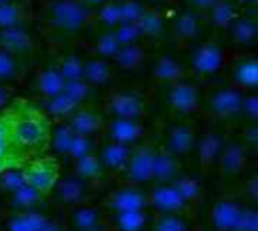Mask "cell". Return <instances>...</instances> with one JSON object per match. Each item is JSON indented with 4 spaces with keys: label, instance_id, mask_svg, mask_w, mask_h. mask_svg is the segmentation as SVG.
Wrapping results in <instances>:
<instances>
[{
    "label": "cell",
    "instance_id": "277c9868",
    "mask_svg": "<svg viewBox=\"0 0 258 231\" xmlns=\"http://www.w3.org/2000/svg\"><path fill=\"white\" fill-rule=\"evenodd\" d=\"M48 21L63 32H76L88 20L86 8L77 0H56L48 8Z\"/></svg>",
    "mask_w": 258,
    "mask_h": 231
},
{
    "label": "cell",
    "instance_id": "f35d334b",
    "mask_svg": "<svg viewBox=\"0 0 258 231\" xmlns=\"http://www.w3.org/2000/svg\"><path fill=\"white\" fill-rule=\"evenodd\" d=\"M136 27L139 30V35H147V36L156 38L163 32V20L160 15H157L154 12H144L142 17L138 20Z\"/></svg>",
    "mask_w": 258,
    "mask_h": 231
},
{
    "label": "cell",
    "instance_id": "b9f144b4",
    "mask_svg": "<svg viewBox=\"0 0 258 231\" xmlns=\"http://www.w3.org/2000/svg\"><path fill=\"white\" fill-rule=\"evenodd\" d=\"M21 20V8L17 3H2L0 5V30L17 27Z\"/></svg>",
    "mask_w": 258,
    "mask_h": 231
},
{
    "label": "cell",
    "instance_id": "83f0119b",
    "mask_svg": "<svg viewBox=\"0 0 258 231\" xmlns=\"http://www.w3.org/2000/svg\"><path fill=\"white\" fill-rule=\"evenodd\" d=\"M80 106L73 101L65 92H60L51 98H45L44 103L41 104V109L45 112V115L51 120V118H56V120H68L70 115L79 109Z\"/></svg>",
    "mask_w": 258,
    "mask_h": 231
},
{
    "label": "cell",
    "instance_id": "11a10c76",
    "mask_svg": "<svg viewBox=\"0 0 258 231\" xmlns=\"http://www.w3.org/2000/svg\"><path fill=\"white\" fill-rule=\"evenodd\" d=\"M2 219H3V209L0 207V222H2Z\"/></svg>",
    "mask_w": 258,
    "mask_h": 231
},
{
    "label": "cell",
    "instance_id": "bcb514c9",
    "mask_svg": "<svg viewBox=\"0 0 258 231\" xmlns=\"http://www.w3.org/2000/svg\"><path fill=\"white\" fill-rule=\"evenodd\" d=\"M234 231H258V213L251 206H245Z\"/></svg>",
    "mask_w": 258,
    "mask_h": 231
},
{
    "label": "cell",
    "instance_id": "484cf974",
    "mask_svg": "<svg viewBox=\"0 0 258 231\" xmlns=\"http://www.w3.org/2000/svg\"><path fill=\"white\" fill-rule=\"evenodd\" d=\"M65 80L57 68V65L44 67L36 76V89L45 98H51L63 91Z\"/></svg>",
    "mask_w": 258,
    "mask_h": 231
},
{
    "label": "cell",
    "instance_id": "7a4b0ae2",
    "mask_svg": "<svg viewBox=\"0 0 258 231\" xmlns=\"http://www.w3.org/2000/svg\"><path fill=\"white\" fill-rule=\"evenodd\" d=\"M20 171L23 182L44 198L50 195L60 179V165L54 156L33 157Z\"/></svg>",
    "mask_w": 258,
    "mask_h": 231
},
{
    "label": "cell",
    "instance_id": "f546056e",
    "mask_svg": "<svg viewBox=\"0 0 258 231\" xmlns=\"http://www.w3.org/2000/svg\"><path fill=\"white\" fill-rule=\"evenodd\" d=\"M153 76L160 83H168L169 86L178 82H183L186 77L184 68L171 57H162L157 61L153 70Z\"/></svg>",
    "mask_w": 258,
    "mask_h": 231
},
{
    "label": "cell",
    "instance_id": "681fc988",
    "mask_svg": "<svg viewBox=\"0 0 258 231\" xmlns=\"http://www.w3.org/2000/svg\"><path fill=\"white\" fill-rule=\"evenodd\" d=\"M12 95H14V88L9 83L0 82V112L3 109H6L9 106V103L14 100Z\"/></svg>",
    "mask_w": 258,
    "mask_h": 231
},
{
    "label": "cell",
    "instance_id": "1f68e13d",
    "mask_svg": "<svg viewBox=\"0 0 258 231\" xmlns=\"http://www.w3.org/2000/svg\"><path fill=\"white\" fill-rule=\"evenodd\" d=\"M73 176H76L77 179H80L85 183L91 185V183H95V182L103 179L104 169H103L97 154H92V156L74 160Z\"/></svg>",
    "mask_w": 258,
    "mask_h": 231
},
{
    "label": "cell",
    "instance_id": "db71d44e",
    "mask_svg": "<svg viewBox=\"0 0 258 231\" xmlns=\"http://www.w3.org/2000/svg\"><path fill=\"white\" fill-rule=\"evenodd\" d=\"M88 3H94V5H97V3H101V2H104V0H86Z\"/></svg>",
    "mask_w": 258,
    "mask_h": 231
},
{
    "label": "cell",
    "instance_id": "6da1fadb",
    "mask_svg": "<svg viewBox=\"0 0 258 231\" xmlns=\"http://www.w3.org/2000/svg\"><path fill=\"white\" fill-rule=\"evenodd\" d=\"M2 112L8 120L9 141L17 151L33 159L50 150L53 126L39 104L26 98H14Z\"/></svg>",
    "mask_w": 258,
    "mask_h": 231
},
{
    "label": "cell",
    "instance_id": "9f6ffc18",
    "mask_svg": "<svg viewBox=\"0 0 258 231\" xmlns=\"http://www.w3.org/2000/svg\"><path fill=\"white\" fill-rule=\"evenodd\" d=\"M2 3H9V0H0V5H2Z\"/></svg>",
    "mask_w": 258,
    "mask_h": 231
},
{
    "label": "cell",
    "instance_id": "ee69618b",
    "mask_svg": "<svg viewBox=\"0 0 258 231\" xmlns=\"http://www.w3.org/2000/svg\"><path fill=\"white\" fill-rule=\"evenodd\" d=\"M20 169H9L0 174V194L8 197L9 194H12L14 191H17L20 186L24 185Z\"/></svg>",
    "mask_w": 258,
    "mask_h": 231
},
{
    "label": "cell",
    "instance_id": "816d5d0a",
    "mask_svg": "<svg viewBox=\"0 0 258 231\" xmlns=\"http://www.w3.org/2000/svg\"><path fill=\"white\" fill-rule=\"evenodd\" d=\"M219 0H190V3L198 9H212Z\"/></svg>",
    "mask_w": 258,
    "mask_h": 231
},
{
    "label": "cell",
    "instance_id": "4316f807",
    "mask_svg": "<svg viewBox=\"0 0 258 231\" xmlns=\"http://www.w3.org/2000/svg\"><path fill=\"white\" fill-rule=\"evenodd\" d=\"M112 79V67L106 59L94 57L83 62V80L91 86H104Z\"/></svg>",
    "mask_w": 258,
    "mask_h": 231
},
{
    "label": "cell",
    "instance_id": "ffe728a7",
    "mask_svg": "<svg viewBox=\"0 0 258 231\" xmlns=\"http://www.w3.org/2000/svg\"><path fill=\"white\" fill-rule=\"evenodd\" d=\"M0 50L17 57L27 56L33 53L35 41L32 35L20 26L3 29L0 30Z\"/></svg>",
    "mask_w": 258,
    "mask_h": 231
},
{
    "label": "cell",
    "instance_id": "8fae6325",
    "mask_svg": "<svg viewBox=\"0 0 258 231\" xmlns=\"http://www.w3.org/2000/svg\"><path fill=\"white\" fill-rule=\"evenodd\" d=\"M106 141L124 144V145H136L144 138V126L136 120H124V118H109L104 123L103 132Z\"/></svg>",
    "mask_w": 258,
    "mask_h": 231
},
{
    "label": "cell",
    "instance_id": "9c48e42d",
    "mask_svg": "<svg viewBox=\"0 0 258 231\" xmlns=\"http://www.w3.org/2000/svg\"><path fill=\"white\" fill-rule=\"evenodd\" d=\"M88 189V183L77 179L76 176H70L65 179H59L50 194L53 195V200L59 207L70 210L82 203H86Z\"/></svg>",
    "mask_w": 258,
    "mask_h": 231
},
{
    "label": "cell",
    "instance_id": "ab89813d",
    "mask_svg": "<svg viewBox=\"0 0 258 231\" xmlns=\"http://www.w3.org/2000/svg\"><path fill=\"white\" fill-rule=\"evenodd\" d=\"M62 92H65L79 106H82V103L89 98V95L92 92V86L88 85L83 79H79V80L65 82V86H63Z\"/></svg>",
    "mask_w": 258,
    "mask_h": 231
},
{
    "label": "cell",
    "instance_id": "836d02e7",
    "mask_svg": "<svg viewBox=\"0 0 258 231\" xmlns=\"http://www.w3.org/2000/svg\"><path fill=\"white\" fill-rule=\"evenodd\" d=\"M74 133L70 129V126L62 121L59 124H56L54 127H51V135H50V148L60 156H68V150L70 145L73 142Z\"/></svg>",
    "mask_w": 258,
    "mask_h": 231
},
{
    "label": "cell",
    "instance_id": "5b68a950",
    "mask_svg": "<svg viewBox=\"0 0 258 231\" xmlns=\"http://www.w3.org/2000/svg\"><path fill=\"white\" fill-rule=\"evenodd\" d=\"M243 92L236 86L219 88L209 97V110L222 121H231L242 115Z\"/></svg>",
    "mask_w": 258,
    "mask_h": 231
},
{
    "label": "cell",
    "instance_id": "ac0fdd59",
    "mask_svg": "<svg viewBox=\"0 0 258 231\" xmlns=\"http://www.w3.org/2000/svg\"><path fill=\"white\" fill-rule=\"evenodd\" d=\"M132 148L133 147H130V145L116 144V142H110V141L103 142L97 148V157H98L104 172L109 171V172L119 176L128 162Z\"/></svg>",
    "mask_w": 258,
    "mask_h": 231
},
{
    "label": "cell",
    "instance_id": "e0dca14e",
    "mask_svg": "<svg viewBox=\"0 0 258 231\" xmlns=\"http://www.w3.org/2000/svg\"><path fill=\"white\" fill-rule=\"evenodd\" d=\"M227 139V135L216 129L209 130L201 136V139L198 141V154L203 172H207L209 169L216 166Z\"/></svg>",
    "mask_w": 258,
    "mask_h": 231
},
{
    "label": "cell",
    "instance_id": "2e32d148",
    "mask_svg": "<svg viewBox=\"0 0 258 231\" xmlns=\"http://www.w3.org/2000/svg\"><path fill=\"white\" fill-rule=\"evenodd\" d=\"M224 59V50L216 42H204L192 54V68L201 76H209L221 70Z\"/></svg>",
    "mask_w": 258,
    "mask_h": 231
},
{
    "label": "cell",
    "instance_id": "4fadbf2b",
    "mask_svg": "<svg viewBox=\"0 0 258 231\" xmlns=\"http://www.w3.org/2000/svg\"><path fill=\"white\" fill-rule=\"evenodd\" d=\"M248 150L242 144V141L227 139L224 150L216 163L219 174L225 179L237 177L242 171H245L248 163Z\"/></svg>",
    "mask_w": 258,
    "mask_h": 231
},
{
    "label": "cell",
    "instance_id": "52a82bcc",
    "mask_svg": "<svg viewBox=\"0 0 258 231\" xmlns=\"http://www.w3.org/2000/svg\"><path fill=\"white\" fill-rule=\"evenodd\" d=\"M103 206L107 212H127V210H147L148 194L136 185H125L113 189L104 198Z\"/></svg>",
    "mask_w": 258,
    "mask_h": 231
},
{
    "label": "cell",
    "instance_id": "7c38bea8",
    "mask_svg": "<svg viewBox=\"0 0 258 231\" xmlns=\"http://www.w3.org/2000/svg\"><path fill=\"white\" fill-rule=\"evenodd\" d=\"M197 145V130L190 121L175 123L168 129L166 141L162 145L177 159L187 156Z\"/></svg>",
    "mask_w": 258,
    "mask_h": 231
},
{
    "label": "cell",
    "instance_id": "f5cc1de1",
    "mask_svg": "<svg viewBox=\"0 0 258 231\" xmlns=\"http://www.w3.org/2000/svg\"><path fill=\"white\" fill-rule=\"evenodd\" d=\"M89 231H110L109 230V227L106 225V222H104V225H101V227H98V228H94V230H89Z\"/></svg>",
    "mask_w": 258,
    "mask_h": 231
},
{
    "label": "cell",
    "instance_id": "5bb4252c",
    "mask_svg": "<svg viewBox=\"0 0 258 231\" xmlns=\"http://www.w3.org/2000/svg\"><path fill=\"white\" fill-rule=\"evenodd\" d=\"M168 103L178 115H192L200 109V91L190 82H178L169 86Z\"/></svg>",
    "mask_w": 258,
    "mask_h": 231
},
{
    "label": "cell",
    "instance_id": "9a60e30c",
    "mask_svg": "<svg viewBox=\"0 0 258 231\" xmlns=\"http://www.w3.org/2000/svg\"><path fill=\"white\" fill-rule=\"evenodd\" d=\"M65 123L70 126L74 135L94 138L95 135L103 132L106 118L97 110L88 107H79L70 115V118Z\"/></svg>",
    "mask_w": 258,
    "mask_h": 231
},
{
    "label": "cell",
    "instance_id": "d6986e66",
    "mask_svg": "<svg viewBox=\"0 0 258 231\" xmlns=\"http://www.w3.org/2000/svg\"><path fill=\"white\" fill-rule=\"evenodd\" d=\"M104 225V216L100 209L89 203H82L68 210V231H89Z\"/></svg>",
    "mask_w": 258,
    "mask_h": 231
},
{
    "label": "cell",
    "instance_id": "f907efd6",
    "mask_svg": "<svg viewBox=\"0 0 258 231\" xmlns=\"http://www.w3.org/2000/svg\"><path fill=\"white\" fill-rule=\"evenodd\" d=\"M39 231H68V230H67L65 224H62V222H59V221H54V219L48 218V219L45 221V224L42 225V228H41Z\"/></svg>",
    "mask_w": 258,
    "mask_h": 231
},
{
    "label": "cell",
    "instance_id": "cb8c5ba5",
    "mask_svg": "<svg viewBox=\"0 0 258 231\" xmlns=\"http://www.w3.org/2000/svg\"><path fill=\"white\" fill-rule=\"evenodd\" d=\"M174 185L186 204V213L197 210L204 198V189H203L201 182L195 177L181 174V177L177 179L174 182Z\"/></svg>",
    "mask_w": 258,
    "mask_h": 231
},
{
    "label": "cell",
    "instance_id": "7bdbcfd3",
    "mask_svg": "<svg viewBox=\"0 0 258 231\" xmlns=\"http://www.w3.org/2000/svg\"><path fill=\"white\" fill-rule=\"evenodd\" d=\"M20 71V57L0 50V82L11 80L12 77L18 76Z\"/></svg>",
    "mask_w": 258,
    "mask_h": 231
},
{
    "label": "cell",
    "instance_id": "ba28073f",
    "mask_svg": "<svg viewBox=\"0 0 258 231\" xmlns=\"http://www.w3.org/2000/svg\"><path fill=\"white\" fill-rule=\"evenodd\" d=\"M243 207L245 204L230 195L215 200L210 210V224L213 231H234Z\"/></svg>",
    "mask_w": 258,
    "mask_h": 231
},
{
    "label": "cell",
    "instance_id": "d6a6232c",
    "mask_svg": "<svg viewBox=\"0 0 258 231\" xmlns=\"http://www.w3.org/2000/svg\"><path fill=\"white\" fill-rule=\"evenodd\" d=\"M151 231H190L189 221L178 213H156L150 222Z\"/></svg>",
    "mask_w": 258,
    "mask_h": 231
},
{
    "label": "cell",
    "instance_id": "8992f818",
    "mask_svg": "<svg viewBox=\"0 0 258 231\" xmlns=\"http://www.w3.org/2000/svg\"><path fill=\"white\" fill-rule=\"evenodd\" d=\"M106 110L110 115V118L141 121V118L145 113V101L139 92L121 89L109 95L106 101Z\"/></svg>",
    "mask_w": 258,
    "mask_h": 231
},
{
    "label": "cell",
    "instance_id": "d590c367",
    "mask_svg": "<svg viewBox=\"0 0 258 231\" xmlns=\"http://www.w3.org/2000/svg\"><path fill=\"white\" fill-rule=\"evenodd\" d=\"M201 30L200 20L195 14L192 12H184L181 14L177 21H175V35L181 41H192L198 36Z\"/></svg>",
    "mask_w": 258,
    "mask_h": 231
},
{
    "label": "cell",
    "instance_id": "3957f363",
    "mask_svg": "<svg viewBox=\"0 0 258 231\" xmlns=\"http://www.w3.org/2000/svg\"><path fill=\"white\" fill-rule=\"evenodd\" d=\"M156 147L150 142H141L133 145L128 162L119 177L127 185H141L153 180V163H154Z\"/></svg>",
    "mask_w": 258,
    "mask_h": 231
},
{
    "label": "cell",
    "instance_id": "60d3db41",
    "mask_svg": "<svg viewBox=\"0 0 258 231\" xmlns=\"http://www.w3.org/2000/svg\"><path fill=\"white\" fill-rule=\"evenodd\" d=\"M95 48H97V53L101 59H106V57H115L116 53L119 51L121 48V44L118 42V38L115 35V30L113 32H106L104 35H101L95 44Z\"/></svg>",
    "mask_w": 258,
    "mask_h": 231
},
{
    "label": "cell",
    "instance_id": "f6af8a7d",
    "mask_svg": "<svg viewBox=\"0 0 258 231\" xmlns=\"http://www.w3.org/2000/svg\"><path fill=\"white\" fill-rule=\"evenodd\" d=\"M212 17L213 23L216 26H230L234 18V6L228 2H218L212 8Z\"/></svg>",
    "mask_w": 258,
    "mask_h": 231
},
{
    "label": "cell",
    "instance_id": "7402d4cb",
    "mask_svg": "<svg viewBox=\"0 0 258 231\" xmlns=\"http://www.w3.org/2000/svg\"><path fill=\"white\" fill-rule=\"evenodd\" d=\"M183 174L180 159L168 153L163 147H156L153 163V182L156 183H174Z\"/></svg>",
    "mask_w": 258,
    "mask_h": 231
},
{
    "label": "cell",
    "instance_id": "44dd1931",
    "mask_svg": "<svg viewBox=\"0 0 258 231\" xmlns=\"http://www.w3.org/2000/svg\"><path fill=\"white\" fill-rule=\"evenodd\" d=\"M104 222L110 231H147L151 221L147 210H127L109 212Z\"/></svg>",
    "mask_w": 258,
    "mask_h": 231
},
{
    "label": "cell",
    "instance_id": "8d00e7d4",
    "mask_svg": "<svg viewBox=\"0 0 258 231\" xmlns=\"http://www.w3.org/2000/svg\"><path fill=\"white\" fill-rule=\"evenodd\" d=\"M56 65H57V68H59V71H60L65 82L83 79V61L77 54L68 53Z\"/></svg>",
    "mask_w": 258,
    "mask_h": 231
},
{
    "label": "cell",
    "instance_id": "d4e9b609",
    "mask_svg": "<svg viewBox=\"0 0 258 231\" xmlns=\"http://www.w3.org/2000/svg\"><path fill=\"white\" fill-rule=\"evenodd\" d=\"M48 216L39 210L23 212V213H8L5 219L6 231H39Z\"/></svg>",
    "mask_w": 258,
    "mask_h": 231
},
{
    "label": "cell",
    "instance_id": "4dcf8cb0",
    "mask_svg": "<svg viewBox=\"0 0 258 231\" xmlns=\"http://www.w3.org/2000/svg\"><path fill=\"white\" fill-rule=\"evenodd\" d=\"M113 59L116 61V65L119 70L133 73V71H138L142 68L144 61H145V53H144L142 47L135 42V44H128V45H122Z\"/></svg>",
    "mask_w": 258,
    "mask_h": 231
},
{
    "label": "cell",
    "instance_id": "6f0895ef",
    "mask_svg": "<svg viewBox=\"0 0 258 231\" xmlns=\"http://www.w3.org/2000/svg\"><path fill=\"white\" fill-rule=\"evenodd\" d=\"M242 2H246L248 3V2H255V0H242Z\"/></svg>",
    "mask_w": 258,
    "mask_h": 231
},
{
    "label": "cell",
    "instance_id": "f1b7e54d",
    "mask_svg": "<svg viewBox=\"0 0 258 231\" xmlns=\"http://www.w3.org/2000/svg\"><path fill=\"white\" fill-rule=\"evenodd\" d=\"M233 82L236 88L242 89H252L258 85V65L254 57L243 59L234 65L233 70Z\"/></svg>",
    "mask_w": 258,
    "mask_h": 231
},
{
    "label": "cell",
    "instance_id": "7dc6e473",
    "mask_svg": "<svg viewBox=\"0 0 258 231\" xmlns=\"http://www.w3.org/2000/svg\"><path fill=\"white\" fill-rule=\"evenodd\" d=\"M242 144L245 145V148L248 150V153L254 151L258 145V126L257 123H246L245 126V132H243V138L240 139Z\"/></svg>",
    "mask_w": 258,
    "mask_h": 231
},
{
    "label": "cell",
    "instance_id": "74e56055",
    "mask_svg": "<svg viewBox=\"0 0 258 231\" xmlns=\"http://www.w3.org/2000/svg\"><path fill=\"white\" fill-rule=\"evenodd\" d=\"M97 148H98V145L94 141V138L74 135L73 142H71L70 150H68V157H71L73 162H74V160L97 154Z\"/></svg>",
    "mask_w": 258,
    "mask_h": 231
},
{
    "label": "cell",
    "instance_id": "30bf717a",
    "mask_svg": "<svg viewBox=\"0 0 258 231\" xmlns=\"http://www.w3.org/2000/svg\"><path fill=\"white\" fill-rule=\"evenodd\" d=\"M148 206L156 213H178L186 216V204L174 183H156L148 192Z\"/></svg>",
    "mask_w": 258,
    "mask_h": 231
},
{
    "label": "cell",
    "instance_id": "603a6c76",
    "mask_svg": "<svg viewBox=\"0 0 258 231\" xmlns=\"http://www.w3.org/2000/svg\"><path fill=\"white\" fill-rule=\"evenodd\" d=\"M6 201V212L8 213H23V212H32L38 210L41 206L44 197L39 195L36 191L29 188L26 183L20 186L17 191L9 194Z\"/></svg>",
    "mask_w": 258,
    "mask_h": 231
},
{
    "label": "cell",
    "instance_id": "c3c4849f",
    "mask_svg": "<svg viewBox=\"0 0 258 231\" xmlns=\"http://www.w3.org/2000/svg\"><path fill=\"white\" fill-rule=\"evenodd\" d=\"M242 115L248 118V123H257L258 115V98L255 94L245 95L243 106H242Z\"/></svg>",
    "mask_w": 258,
    "mask_h": 231
},
{
    "label": "cell",
    "instance_id": "e575fe53",
    "mask_svg": "<svg viewBox=\"0 0 258 231\" xmlns=\"http://www.w3.org/2000/svg\"><path fill=\"white\" fill-rule=\"evenodd\" d=\"M231 38L236 44H249L257 36L258 27L252 18H236L231 24Z\"/></svg>",
    "mask_w": 258,
    "mask_h": 231
}]
</instances>
